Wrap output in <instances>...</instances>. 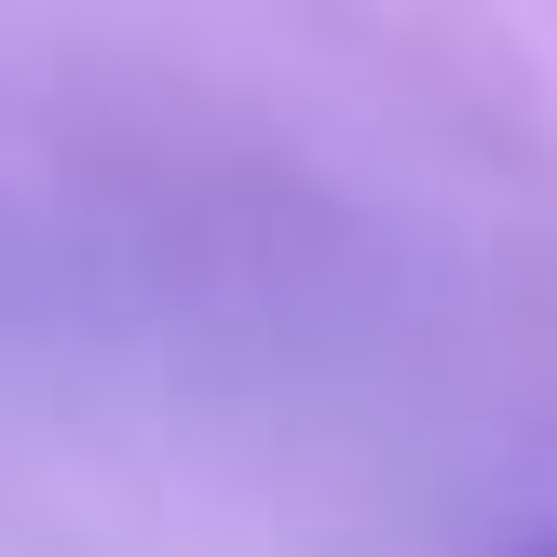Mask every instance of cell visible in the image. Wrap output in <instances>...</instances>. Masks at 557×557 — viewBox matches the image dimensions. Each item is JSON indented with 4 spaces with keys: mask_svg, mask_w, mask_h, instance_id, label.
<instances>
[{
    "mask_svg": "<svg viewBox=\"0 0 557 557\" xmlns=\"http://www.w3.org/2000/svg\"><path fill=\"white\" fill-rule=\"evenodd\" d=\"M544 557H557V544H544Z\"/></svg>",
    "mask_w": 557,
    "mask_h": 557,
    "instance_id": "cell-1",
    "label": "cell"
}]
</instances>
